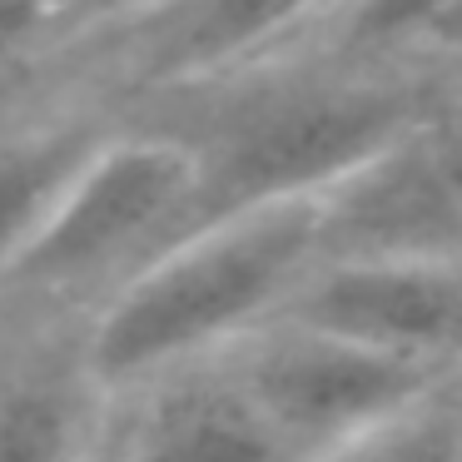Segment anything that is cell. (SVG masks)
I'll return each mask as SVG.
<instances>
[{
	"label": "cell",
	"instance_id": "1",
	"mask_svg": "<svg viewBox=\"0 0 462 462\" xmlns=\"http://www.w3.org/2000/svg\"><path fill=\"white\" fill-rule=\"evenodd\" d=\"M323 263V194L249 204L180 234L115 283L85 328V358L110 393L224 353L289 309Z\"/></svg>",
	"mask_w": 462,
	"mask_h": 462
},
{
	"label": "cell",
	"instance_id": "2",
	"mask_svg": "<svg viewBox=\"0 0 462 462\" xmlns=\"http://www.w3.org/2000/svg\"><path fill=\"white\" fill-rule=\"evenodd\" d=\"M438 100L442 95L408 80L373 75H299L234 95L209 134H184L204 160L199 224L249 204L328 194L358 164L418 130Z\"/></svg>",
	"mask_w": 462,
	"mask_h": 462
},
{
	"label": "cell",
	"instance_id": "3",
	"mask_svg": "<svg viewBox=\"0 0 462 462\" xmlns=\"http://www.w3.org/2000/svg\"><path fill=\"white\" fill-rule=\"evenodd\" d=\"M204 160L184 134H110L35 244L5 273L15 293H75L140 263L199 224Z\"/></svg>",
	"mask_w": 462,
	"mask_h": 462
},
{
	"label": "cell",
	"instance_id": "4",
	"mask_svg": "<svg viewBox=\"0 0 462 462\" xmlns=\"http://www.w3.org/2000/svg\"><path fill=\"white\" fill-rule=\"evenodd\" d=\"M224 358L303 457L412 408L438 383L462 373L299 319H269L249 338L229 343Z\"/></svg>",
	"mask_w": 462,
	"mask_h": 462
},
{
	"label": "cell",
	"instance_id": "5",
	"mask_svg": "<svg viewBox=\"0 0 462 462\" xmlns=\"http://www.w3.org/2000/svg\"><path fill=\"white\" fill-rule=\"evenodd\" d=\"M110 452L120 462H303L224 353L115 393Z\"/></svg>",
	"mask_w": 462,
	"mask_h": 462
},
{
	"label": "cell",
	"instance_id": "6",
	"mask_svg": "<svg viewBox=\"0 0 462 462\" xmlns=\"http://www.w3.org/2000/svg\"><path fill=\"white\" fill-rule=\"evenodd\" d=\"M279 319L462 368V259H323Z\"/></svg>",
	"mask_w": 462,
	"mask_h": 462
},
{
	"label": "cell",
	"instance_id": "7",
	"mask_svg": "<svg viewBox=\"0 0 462 462\" xmlns=\"http://www.w3.org/2000/svg\"><path fill=\"white\" fill-rule=\"evenodd\" d=\"M323 259H462V189L428 120L323 194Z\"/></svg>",
	"mask_w": 462,
	"mask_h": 462
},
{
	"label": "cell",
	"instance_id": "8",
	"mask_svg": "<svg viewBox=\"0 0 462 462\" xmlns=\"http://www.w3.org/2000/svg\"><path fill=\"white\" fill-rule=\"evenodd\" d=\"M115 393L85 343L0 363V462H95L110 448Z\"/></svg>",
	"mask_w": 462,
	"mask_h": 462
},
{
	"label": "cell",
	"instance_id": "9",
	"mask_svg": "<svg viewBox=\"0 0 462 462\" xmlns=\"http://www.w3.org/2000/svg\"><path fill=\"white\" fill-rule=\"evenodd\" d=\"M319 0H154L125 31L134 70L150 85H199L273 45Z\"/></svg>",
	"mask_w": 462,
	"mask_h": 462
},
{
	"label": "cell",
	"instance_id": "10",
	"mask_svg": "<svg viewBox=\"0 0 462 462\" xmlns=\"http://www.w3.org/2000/svg\"><path fill=\"white\" fill-rule=\"evenodd\" d=\"M105 140L110 134H100L95 125L70 120L0 144V279L51 224V214L60 209V199Z\"/></svg>",
	"mask_w": 462,
	"mask_h": 462
},
{
	"label": "cell",
	"instance_id": "11",
	"mask_svg": "<svg viewBox=\"0 0 462 462\" xmlns=\"http://www.w3.org/2000/svg\"><path fill=\"white\" fill-rule=\"evenodd\" d=\"M303 462H462V373Z\"/></svg>",
	"mask_w": 462,
	"mask_h": 462
},
{
	"label": "cell",
	"instance_id": "12",
	"mask_svg": "<svg viewBox=\"0 0 462 462\" xmlns=\"http://www.w3.org/2000/svg\"><path fill=\"white\" fill-rule=\"evenodd\" d=\"M448 0H353L348 5V41L353 45H388L418 41L422 25L442 11Z\"/></svg>",
	"mask_w": 462,
	"mask_h": 462
},
{
	"label": "cell",
	"instance_id": "13",
	"mask_svg": "<svg viewBox=\"0 0 462 462\" xmlns=\"http://www.w3.org/2000/svg\"><path fill=\"white\" fill-rule=\"evenodd\" d=\"M65 25V0H0V60L35 51Z\"/></svg>",
	"mask_w": 462,
	"mask_h": 462
},
{
	"label": "cell",
	"instance_id": "14",
	"mask_svg": "<svg viewBox=\"0 0 462 462\" xmlns=\"http://www.w3.org/2000/svg\"><path fill=\"white\" fill-rule=\"evenodd\" d=\"M154 0H65V25H95V21H120V15L150 11Z\"/></svg>",
	"mask_w": 462,
	"mask_h": 462
},
{
	"label": "cell",
	"instance_id": "15",
	"mask_svg": "<svg viewBox=\"0 0 462 462\" xmlns=\"http://www.w3.org/2000/svg\"><path fill=\"white\" fill-rule=\"evenodd\" d=\"M418 41H432L438 51H448V55H462V0H448L438 15H432L428 25H422V35Z\"/></svg>",
	"mask_w": 462,
	"mask_h": 462
}]
</instances>
